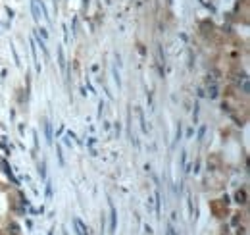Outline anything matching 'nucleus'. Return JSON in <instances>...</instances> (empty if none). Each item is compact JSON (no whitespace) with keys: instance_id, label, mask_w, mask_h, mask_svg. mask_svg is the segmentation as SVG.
<instances>
[{"instance_id":"nucleus-1","label":"nucleus","mask_w":250,"mask_h":235,"mask_svg":"<svg viewBox=\"0 0 250 235\" xmlns=\"http://www.w3.org/2000/svg\"><path fill=\"white\" fill-rule=\"evenodd\" d=\"M73 225L77 228V233H79V235H87V233H89V231H87V228H85V225L81 224V220H79V218H73Z\"/></svg>"},{"instance_id":"nucleus-2","label":"nucleus","mask_w":250,"mask_h":235,"mask_svg":"<svg viewBox=\"0 0 250 235\" xmlns=\"http://www.w3.org/2000/svg\"><path fill=\"white\" fill-rule=\"evenodd\" d=\"M33 12H35V19H39V8H37V2H33Z\"/></svg>"},{"instance_id":"nucleus-3","label":"nucleus","mask_w":250,"mask_h":235,"mask_svg":"<svg viewBox=\"0 0 250 235\" xmlns=\"http://www.w3.org/2000/svg\"><path fill=\"white\" fill-rule=\"evenodd\" d=\"M167 235H175V231H173V228H169V229H167Z\"/></svg>"}]
</instances>
